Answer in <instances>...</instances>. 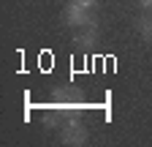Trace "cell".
Listing matches in <instances>:
<instances>
[{
    "mask_svg": "<svg viewBox=\"0 0 152 147\" xmlns=\"http://www.w3.org/2000/svg\"><path fill=\"white\" fill-rule=\"evenodd\" d=\"M139 8H144V11H152V0H139Z\"/></svg>",
    "mask_w": 152,
    "mask_h": 147,
    "instance_id": "52a82bcc",
    "label": "cell"
},
{
    "mask_svg": "<svg viewBox=\"0 0 152 147\" xmlns=\"http://www.w3.org/2000/svg\"><path fill=\"white\" fill-rule=\"evenodd\" d=\"M73 44H76V49H79V52H92L95 44H98V25L79 27V33H76Z\"/></svg>",
    "mask_w": 152,
    "mask_h": 147,
    "instance_id": "277c9868",
    "label": "cell"
},
{
    "mask_svg": "<svg viewBox=\"0 0 152 147\" xmlns=\"http://www.w3.org/2000/svg\"><path fill=\"white\" fill-rule=\"evenodd\" d=\"M76 3H82V6H90V8H92L95 3H98V0H76Z\"/></svg>",
    "mask_w": 152,
    "mask_h": 147,
    "instance_id": "ba28073f",
    "label": "cell"
},
{
    "mask_svg": "<svg viewBox=\"0 0 152 147\" xmlns=\"http://www.w3.org/2000/svg\"><path fill=\"white\" fill-rule=\"evenodd\" d=\"M63 22L68 27H90V25H98V22H95V16H92V11H90V6H82V3H76V0L63 8Z\"/></svg>",
    "mask_w": 152,
    "mask_h": 147,
    "instance_id": "6da1fadb",
    "label": "cell"
},
{
    "mask_svg": "<svg viewBox=\"0 0 152 147\" xmlns=\"http://www.w3.org/2000/svg\"><path fill=\"white\" fill-rule=\"evenodd\" d=\"M139 33L147 44H152V11H144V16L139 19Z\"/></svg>",
    "mask_w": 152,
    "mask_h": 147,
    "instance_id": "5b68a950",
    "label": "cell"
},
{
    "mask_svg": "<svg viewBox=\"0 0 152 147\" xmlns=\"http://www.w3.org/2000/svg\"><path fill=\"white\" fill-rule=\"evenodd\" d=\"M60 142L63 144H71V147H82L87 142V128H84V123L76 120V117L65 120L63 128H60Z\"/></svg>",
    "mask_w": 152,
    "mask_h": 147,
    "instance_id": "7a4b0ae2",
    "label": "cell"
},
{
    "mask_svg": "<svg viewBox=\"0 0 152 147\" xmlns=\"http://www.w3.org/2000/svg\"><path fill=\"white\" fill-rule=\"evenodd\" d=\"M57 112H60V106L57 104H49L46 109H44V125H57Z\"/></svg>",
    "mask_w": 152,
    "mask_h": 147,
    "instance_id": "8992f818",
    "label": "cell"
},
{
    "mask_svg": "<svg viewBox=\"0 0 152 147\" xmlns=\"http://www.w3.org/2000/svg\"><path fill=\"white\" fill-rule=\"evenodd\" d=\"M52 104H57L60 109H79V106H84V98H82V90H79V87H73V85H63V87H57V90H54Z\"/></svg>",
    "mask_w": 152,
    "mask_h": 147,
    "instance_id": "3957f363",
    "label": "cell"
}]
</instances>
